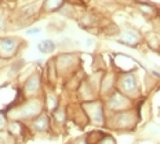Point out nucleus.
Here are the masks:
<instances>
[{
	"label": "nucleus",
	"instance_id": "nucleus-1",
	"mask_svg": "<svg viewBox=\"0 0 160 144\" xmlns=\"http://www.w3.org/2000/svg\"><path fill=\"white\" fill-rule=\"evenodd\" d=\"M108 106L111 107L112 110H123V109H127L130 106V100L126 98V96L116 92L115 95H112L111 99L108 100Z\"/></svg>",
	"mask_w": 160,
	"mask_h": 144
},
{
	"label": "nucleus",
	"instance_id": "nucleus-11",
	"mask_svg": "<svg viewBox=\"0 0 160 144\" xmlns=\"http://www.w3.org/2000/svg\"><path fill=\"white\" fill-rule=\"evenodd\" d=\"M99 144H115V140H113L112 137H109V136H105L104 139L99 142Z\"/></svg>",
	"mask_w": 160,
	"mask_h": 144
},
{
	"label": "nucleus",
	"instance_id": "nucleus-14",
	"mask_svg": "<svg viewBox=\"0 0 160 144\" xmlns=\"http://www.w3.org/2000/svg\"><path fill=\"white\" fill-rule=\"evenodd\" d=\"M2 25H3V22H2V19H0V28H2Z\"/></svg>",
	"mask_w": 160,
	"mask_h": 144
},
{
	"label": "nucleus",
	"instance_id": "nucleus-13",
	"mask_svg": "<svg viewBox=\"0 0 160 144\" xmlns=\"http://www.w3.org/2000/svg\"><path fill=\"white\" fill-rule=\"evenodd\" d=\"M4 125H6V118H4V115L0 113V128H3Z\"/></svg>",
	"mask_w": 160,
	"mask_h": 144
},
{
	"label": "nucleus",
	"instance_id": "nucleus-12",
	"mask_svg": "<svg viewBox=\"0 0 160 144\" xmlns=\"http://www.w3.org/2000/svg\"><path fill=\"white\" fill-rule=\"evenodd\" d=\"M39 33H40V29L35 28V29H29V30L26 32V35H39Z\"/></svg>",
	"mask_w": 160,
	"mask_h": 144
},
{
	"label": "nucleus",
	"instance_id": "nucleus-8",
	"mask_svg": "<svg viewBox=\"0 0 160 144\" xmlns=\"http://www.w3.org/2000/svg\"><path fill=\"white\" fill-rule=\"evenodd\" d=\"M39 49L42 52H52V51H54V43L50 41V40L42 41L39 44Z\"/></svg>",
	"mask_w": 160,
	"mask_h": 144
},
{
	"label": "nucleus",
	"instance_id": "nucleus-10",
	"mask_svg": "<svg viewBox=\"0 0 160 144\" xmlns=\"http://www.w3.org/2000/svg\"><path fill=\"white\" fill-rule=\"evenodd\" d=\"M62 3V0H47L46 2V8L47 10H55L57 7H59Z\"/></svg>",
	"mask_w": 160,
	"mask_h": 144
},
{
	"label": "nucleus",
	"instance_id": "nucleus-5",
	"mask_svg": "<svg viewBox=\"0 0 160 144\" xmlns=\"http://www.w3.org/2000/svg\"><path fill=\"white\" fill-rule=\"evenodd\" d=\"M39 110H40V107L38 103L32 102V103H29V105H26L25 107H22L19 114H21V117H24V118H29V117H33L35 114H38Z\"/></svg>",
	"mask_w": 160,
	"mask_h": 144
},
{
	"label": "nucleus",
	"instance_id": "nucleus-4",
	"mask_svg": "<svg viewBox=\"0 0 160 144\" xmlns=\"http://www.w3.org/2000/svg\"><path fill=\"white\" fill-rule=\"evenodd\" d=\"M15 49V41L12 39H2L0 40V53L4 56H8L14 52Z\"/></svg>",
	"mask_w": 160,
	"mask_h": 144
},
{
	"label": "nucleus",
	"instance_id": "nucleus-9",
	"mask_svg": "<svg viewBox=\"0 0 160 144\" xmlns=\"http://www.w3.org/2000/svg\"><path fill=\"white\" fill-rule=\"evenodd\" d=\"M38 86H39V78L38 77H31V78L28 80V82H26V91H29V92H33L35 89H38Z\"/></svg>",
	"mask_w": 160,
	"mask_h": 144
},
{
	"label": "nucleus",
	"instance_id": "nucleus-7",
	"mask_svg": "<svg viewBox=\"0 0 160 144\" xmlns=\"http://www.w3.org/2000/svg\"><path fill=\"white\" fill-rule=\"evenodd\" d=\"M33 128L39 132H43V130H47L48 129V118L46 115L39 117L35 122H33Z\"/></svg>",
	"mask_w": 160,
	"mask_h": 144
},
{
	"label": "nucleus",
	"instance_id": "nucleus-6",
	"mask_svg": "<svg viewBox=\"0 0 160 144\" xmlns=\"http://www.w3.org/2000/svg\"><path fill=\"white\" fill-rule=\"evenodd\" d=\"M122 43H126V44H128V45H134L135 43H138V35L132 30L124 32L122 36Z\"/></svg>",
	"mask_w": 160,
	"mask_h": 144
},
{
	"label": "nucleus",
	"instance_id": "nucleus-2",
	"mask_svg": "<svg viewBox=\"0 0 160 144\" xmlns=\"http://www.w3.org/2000/svg\"><path fill=\"white\" fill-rule=\"evenodd\" d=\"M120 89H122L124 93L131 95V93L137 89V80H135V77L132 74L123 76L122 80H120Z\"/></svg>",
	"mask_w": 160,
	"mask_h": 144
},
{
	"label": "nucleus",
	"instance_id": "nucleus-3",
	"mask_svg": "<svg viewBox=\"0 0 160 144\" xmlns=\"http://www.w3.org/2000/svg\"><path fill=\"white\" fill-rule=\"evenodd\" d=\"M86 107H87V110H88V115L91 117L92 121H94L95 123H101V122H102V118H104L101 103H98V102H92V103H88V105H86Z\"/></svg>",
	"mask_w": 160,
	"mask_h": 144
}]
</instances>
